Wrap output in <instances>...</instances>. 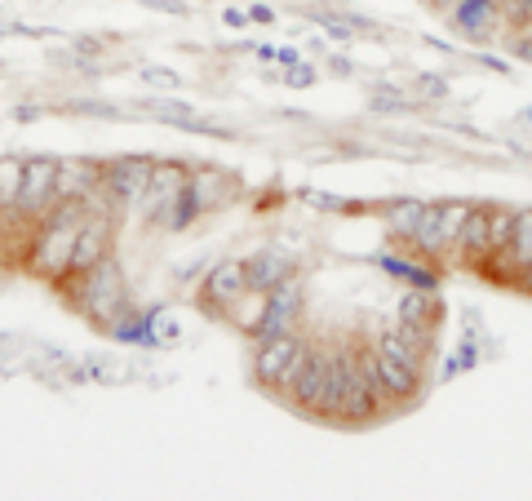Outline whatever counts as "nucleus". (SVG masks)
<instances>
[{"instance_id": "b1692460", "label": "nucleus", "mask_w": 532, "mask_h": 501, "mask_svg": "<svg viewBox=\"0 0 532 501\" xmlns=\"http://www.w3.org/2000/svg\"><path fill=\"white\" fill-rule=\"evenodd\" d=\"M18 187H23V156H0V209L14 213Z\"/></svg>"}, {"instance_id": "ddd939ff", "label": "nucleus", "mask_w": 532, "mask_h": 501, "mask_svg": "<svg viewBox=\"0 0 532 501\" xmlns=\"http://www.w3.org/2000/svg\"><path fill=\"white\" fill-rule=\"evenodd\" d=\"M298 271V258L284 249H258L249 262H244V280H249L253 293H271L280 280H289V275Z\"/></svg>"}, {"instance_id": "c03bdc74", "label": "nucleus", "mask_w": 532, "mask_h": 501, "mask_svg": "<svg viewBox=\"0 0 532 501\" xmlns=\"http://www.w3.org/2000/svg\"><path fill=\"white\" fill-rule=\"evenodd\" d=\"M9 222H14V213H9V209H0V240H5V231H9Z\"/></svg>"}, {"instance_id": "58836bf2", "label": "nucleus", "mask_w": 532, "mask_h": 501, "mask_svg": "<svg viewBox=\"0 0 532 501\" xmlns=\"http://www.w3.org/2000/svg\"><path fill=\"white\" fill-rule=\"evenodd\" d=\"M76 54H102V40H89V36H80V40H76Z\"/></svg>"}, {"instance_id": "de8ad7c7", "label": "nucleus", "mask_w": 532, "mask_h": 501, "mask_svg": "<svg viewBox=\"0 0 532 501\" xmlns=\"http://www.w3.org/2000/svg\"><path fill=\"white\" fill-rule=\"evenodd\" d=\"M426 5H431V9H453L457 0H426Z\"/></svg>"}, {"instance_id": "393cba45", "label": "nucleus", "mask_w": 532, "mask_h": 501, "mask_svg": "<svg viewBox=\"0 0 532 501\" xmlns=\"http://www.w3.org/2000/svg\"><path fill=\"white\" fill-rule=\"evenodd\" d=\"M515 235V209H488V253H506Z\"/></svg>"}, {"instance_id": "6e6552de", "label": "nucleus", "mask_w": 532, "mask_h": 501, "mask_svg": "<svg viewBox=\"0 0 532 501\" xmlns=\"http://www.w3.org/2000/svg\"><path fill=\"white\" fill-rule=\"evenodd\" d=\"M191 182V169L187 165H178V160H165V165H156L151 169V182H147V191H142V200H138V213L156 227L160 218H165V209H169V200L178 196L182 187Z\"/></svg>"}, {"instance_id": "a878e982", "label": "nucleus", "mask_w": 532, "mask_h": 501, "mask_svg": "<svg viewBox=\"0 0 532 501\" xmlns=\"http://www.w3.org/2000/svg\"><path fill=\"white\" fill-rule=\"evenodd\" d=\"M368 107L373 111H408L413 107V102H408V94H399V89H391V85H382V89H373V94H368Z\"/></svg>"}, {"instance_id": "1a4fd4ad", "label": "nucleus", "mask_w": 532, "mask_h": 501, "mask_svg": "<svg viewBox=\"0 0 532 501\" xmlns=\"http://www.w3.org/2000/svg\"><path fill=\"white\" fill-rule=\"evenodd\" d=\"M244 293H249V280H244V262L240 258L218 262V267L204 275V284H200V302H204V311H213V315H227L231 302L244 298Z\"/></svg>"}, {"instance_id": "5701e85b", "label": "nucleus", "mask_w": 532, "mask_h": 501, "mask_svg": "<svg viewBox=\"0 0 532 501\" xmlns=\"http://www.w3.org/2000/svg\"><path fill=\"white\" fill-rule=\"evenodd\" d=\"M377 267L391 271L395 280H408V289H435L439 293V275L431 267H417V262H404V258H377Z\"/></svg>"}, {"instance_id": "4c0bfd02", "label": "nucleus", "mask_w": 532, "mask_h": 501, "mask_svg": "<svg viewBox=\"0 0 532 501\" xmlns=\"http://www.w3.org/2000/svg\"><path fill=\"white\" fill-rule=\"evenodd\" d=\"M249 18H253V23H271L275 9L271 5H249Z\"/></svg>"}, {"instance_id": "2f4dec72", "label": "nucleus", "mask_w": 532, "mask_h": 501, "mask_svg": "<svg viewBox=\"0 0 532 501\" xmlns=\"http://www.w3.org/2000/svg\"><path fill=\"white\" fill-rule=\"evenodd\" d=\"M142 80H147V85H160V89H178L182 85V76H173L169 67H147V71H142Z\"/></svg>"}, {"instance_id": "6ab92c4d", "label": "nucleus", "mask_w": 532, "mask_h": 501, "mask_svg": "<svg viewBox=\"0 0 532 501\" xmlns=\"http://www.w3.org/2000/svg\"><path fill=\"white\" fill-rule=\"evenodd\" d=\"M191 187H196V196L204 204V213L209 209H218V204H227L235 196V178H227V173H218V169H200V173H191Z\"/></svg>"}, {"instance_id": "ea45409f", "label": "nucleus", "mask_w": 532, "mask_h": 501, "mask_svg": "<svg viewBox=\"0 0 532 501\" xmlns=\"http://www.w3.org/2000/svg\"><path fill=\"white\" fill-rule=\"evenodd\" d=\"M222 23H227V27H244V23H249V14H244V9H227V14H222Z\"/></svg>"}, {"instance_id": "a211bd4d", "label": "nucleus", "mask_w": 532, "mask_h": 501, "mask_svg": "<svg viewBox=\"0 0 532 501\" xmlns=\"http://www.w3.org/2000/svg\"><path fill=\"white\" fill-rule=\"evenodd\" d=\"M453 249H462L470 262H484L488 258V213L484 209H470L466 213V227L457 231Z\"/></svg>"}, {"instance_id": "f03ea898", "label": "nucleus", "mask_w": 532, "mask_h": 501, "mask_svg": "<svg viewBox=\"0 0 532 501\" xmlns=\"http://www.w3.org/2000/svg\"><path fill=\"white\" fill-rule=\"evenodd\" d=\"M58 289L67 293V302L76 306L80 315H89V320L102 324V329H111V324H116L120 315L133 306L125 267H120L111 253L98 262V267H89L85 275H71V280H63Z\"/></svg>"}, {"instance_id": "4468645a", "label": "nucleus", "mask_w": 532, "mask_h": 501, "mask_svg": "<svg viewBox=\"0 0 532 501\" xmlns=\"http://www.w3.org/2000/svg\"><path fill=\"white\" fill-rule=\"evenodd\" d=\"M98 160H85V156H67L58 160V178H54V191L58 200H85L89 191L98 187Z\"/></svg>"}, {"instance_id": "37998d69", "label": "nucleus", "mask_w": 532, "mask_h": 501, "mask_svg": "<svg viewBox=\"0 0 532 501\" xmlns=\"http://www.w3.org/2000/svg\"><path fill=\"white\" fill-rule=\"evenodd\" d=\"M40 116V107H18L14 111V120H36Z\"/></svg>"}, {"instance_id": "c85d7f7f", "label": "nucleus", "mask_w": 532, "mask_h": 501, "mask_svg": "<svg viewBox=\"0 0 532 501\" xmlns=\"http://www.w3.org/2000/svg\"><path fill=\"white\" fill-rule=\"evenodd\" d=\"M497 9L510 18L515 27H532V0H497Z\"/></svg>"}, {"instance_id": "c756f323", "label": "nucleus", "mask_w": 532, "mask_h": 501, "mask_svg": "<svg viewBox=\"0 0 532 501\" xmlns=\"http://www.w3.org/2000/svg\"><path fill=\"white\" fill-rule=\"evenodd\" d=\"M466 213H470V204H444V231H448V249H453L457 231L466 227Z\"/></svg>"}, {"instance_id": "9d476101", "label": "nucleus", "mask_w": 532, "mask_h": 501, "mask_svg": "<svg viewBox=\"0 0 532 501\" xmlns=\"http://www.w3.org/2000/svg\"><path fill=\"white\" fill-rule=\"evenodd\" d=\"M351 386H355V351L351 346H337L333 360H329V382H324V395H320V404H315V417L337 422L346 395H351Z\"/></svg>"}, {"instance_id": "79ce46f5", "label": "nucleus", "mask_w": 532, "mask_h": 501, "mask_svg": "<svg viewBox=\"0 0 532 501\" xmlns=\"http://www.w3.org/2000/svg\"><path fill=\"white\" fill-rule=\"evenodd\" d=\"M479 63H484L488 71H506V63H501V58H493V54H484V58H479Z\"/></svg>"}, {"instance_id": "a19ab883", "label": "nucleus", "mask_w": 532, "mask_h": 501, "mask_svg": "<svg viewBox=\"0 0 532 501\" xmlns=\"http://www.w3.org/2000/svg\"><path fill=\"white\" fill-rule=\"evenodd\" d=\"M515 54H519V58H528V63H532V36H524V40H515Z\"/></svg>"}, {"instance_id": "423d86ee", "label": "nucleus", "mask_w": 532, "mask_h": 501, "mask_svg": "<svg viewBox=\"0 0 532 501\" xmlns=\"http://www.w3.org/2000/svg\"><path fill=\"white\" fill-rule=\"evenodd\" d=\"M111 244H116V218H111V213H89L85 227L76 235V244H71L67 280L71 275H85L89 267H98V262L111 253Z\"/></svg>"}, {"instance_id": "bb28decb", "label": "nucleus", "mask_w": 532, "mask_h": 501, "mask_svg": "<svg viewBox=\"0 0 532 501\" xmlns=\"http://www.w3.org/2000/svg\"><path fill=\"white\" fill-rule=\"evenodd\" d=\"M156 116L160 120H165V125H187V120H191V107H187V102H178V98H165V102H156Z\"/></svg>"}, {"instance_id": "49530a36", "label": "nucleus", "mask_w": 532, "mask_h": 501, "mask_svg": "<svg viewBox=\"0 0 532 501\" xmlns=\"http://www.w3.org/2000/svg\"><path fill=\"white\" fill-rule=\"evenodd\" d=\"M519 280H524V289L532 293V262H528V267H524V271H519Z\"/></svg>"}, {"instance_id": "412c9836", "label": "nucleus", "mask_w": 532, "mask_h": 501, "mask_svg": "<svg viewBox=\"0 0 532 501\" xmlns=\"http://www.w3.org/2000/svg\"><path fill=\"white\" fill-rule=\"evenodd\" d=\"M515 271H524L532 262V209H519L515 213V235H510V249L501 253Z\"/></svg>"}, {"instance_id": "72a5a7b5", "label": "nucleus", "mask_w": 532, "mask_h": 501, "mask_svg": "<svg viewBox=\"0 0 532 501\" xmlns=\"http://www.w3.org/2000/svg\"><path fill=\"white\" fill-rule=\"evenodd\" d=\"M417 94H422V98H444L448 80L444 76H417Z\"/></svg>"}, {"instance_id": "09e8293b", "label": "nucleus", "mask_w": 532, "mask_h": 501, "mask_svg": "<svg viewBox=\"0 0 532 501\" xmlns=\"http://www.w3.org/2000/svg\"><path fill=\"white\" fill-rule=\"evenodd\" d=\"M528 120H532V111H528Z\"/></svg>"}, {"instance_id": "4be33fe9", "label": "nucleus", "mask_w": 532, "mask_h": 501, "mask_svg": "<svg viewBox=\"0 0 532 501\" xmlns=\"http://www.w3.org/2000/svg\"><path fill=\"white\" fill-rule=\"evenodd\" d=\"M422 209H426L422 200H395V204H386V231H391L395 240H413Z\"/></svg>"}, {"instance_id": "f3484780", "label": "nucleus", "mask_w": 532, "mask_h": 501, "mask_svg": "<svg viewBox=\"0 0 532 501\" xmlns=\"http://www.w3.org/2000/svg\"><path fill=\"white\" fill-rule=\"evenodd\" d=\"M204 213V204H200V196H196V187H182L178 196L169 200V209H165V218L156 222V227H165V231H187V227H196V218Z\"/></svg>"}, {"instance_id": "c9c22d12", "label": "nucleus", "mask_w": 532, "mask_h": 501, "mask_svg": "<svg viewBox=\"0 0 532 501\" xmlns=\"http://www.w3.org/2000/svg\"><path fill=\"white\" fill-rule=\"evenodd\" d=\"M302 200H306V204H320V209H346V200L324 196V191H302Z\"/></svg>"}, {"instance_id": "2eb2a0df", "label": "nucleus", "mask_w": 532, "mask_h": 501, "mask_svg": "<svg viewBox=\"0 0 532 501\" xmlns=\"http://www.w3.org/2000/svg\"><path fill=\"white\" fill-rule=\"evenodd\" d=\"M413 244L417 253H426V258H439V253L448 249V231H444V204H426L422 218H417V231H413Z\"/></svg>"}, {"instance_id": "dca6fc26", "label": "nucleus", "mask_w": 532, "mask_h": 501, "mask_svg": "<svg viewBox=\"0 0 532 501\" xmlns=\"http://www.w3.org/2000/svg\"><path fill=\"white\" fill-rule=\"evenodd\" d=\"M448 14H453V23L462 27L466 36H475V40H484L488 32H493V23H497V0H457L453 9H448Z\"/></svg>"}, {"instance_id": "f257e3e1", "label": "nucleus", "mask_w": 532, "mask_h": 501, "mask_svg": "<svg viewBox=\"0 0 532 501\" xmlns=\"http://www.w3.org/2000/svg\"><path fill=\"white\" fill-rule=\"evenodd\" d=\"M89 218V204L85 200H58L45 218L36 222V235L27 240V271L40 275L49 284H63L67 280V262H71V244H76L80 227Z\"/></svg>"}, {"instance_id": "0eeeda50", "label": "nucleus", "mask_w": 532, "mask_h": 501, "mask_svg": "<svg viewBox=\"0 0 532 501\" xmlns=\"http://www.w3.org/2000/svg\"><path fill=\"white\" fill-rule=\"evenodd\" d=\"M298 320H302V280H298V275H289V280H280L262 298V315H258V324H253V337L284 333V329H293Z\"/></svg>"}, {"instance_id": "aec40b11", "label": "nucleus", "mask_w": 532, "mask_h": 501, "mask_svg": "<svg viewBox=\"0 0 532 501\" xmlns=\"http://www.w3.org/2000/svg\"><path fill=\"white\" fill-rule=\"evenodd\" d=\"M435 315H439V298L435 289H408L404 302H399V324H426V329H435Z\"/></svg>"}, {"instance_id": "20e7f679", "label": "nucleus", "mask_w": 532, "mask_h": 501, "mask_svg": "<svg viewBox=\"0 0 532 501\" xmlns=\"http://www.w3.org/2000/svg\"><path fill=\"white\" fill-rule=\"evenodd\" d=\"M54 178H58V160L54 156H23V187H18V200H14L18 218L40 222L49 209H54V204H58Z\"/></svg>"}, {"instance_id": "a18cd8bd", "label": "nucleus", "mask_w": 532, "mask_h": 501, "mask_svg": "<svg viewBox=\"0 0 532 501\" xmlns=\"http://www.w3.org/2000/svg\"><path fill=\"white\" fill-rule=\"evenodd\" d=\"M333 71H342V76H351V71H355V67H351V63H346V58H337V54H333Z\"/></svg>"}, {"instance_id": "39448f33", "label": "nucleus", "mask_w": 532, "mask_h": 501, "mask_svg": "<svg viewBox=\"0 0 532 501\" xmlns=\"http://www.w3.org/2000/svg\"><path fill=\"white\" fill-rule=\"evenodd\" d=\"M151 169H156V160L147 156H116L98 169V187L116 200V209H138L142 191L151 182Z\"/></svg>"}, {"instance_id": "f704fd0d", "label": "nucleus", "mask_w": 532, "mask_h": 501, "mask_svg": "<svg viewBox=\"0 0 532 501\" xmlns=\"http://www.w3.org/2000/svg\"><path fill=\"white\" fill-rule=\"evenodd\" d=\"M311 80H315V71H311V67H306V63H293V71H289V76H284V85L306 89V85H311Z\"/></svg>"}, {"instance_id": "7ed1b4c3", "label": "nucleus", "mask_w": 532, "mask_h": 501, "mask_svg": "<svg viewBox=\"0 0 532 501\" xmlns=\"http://www.w3.org/2000/svg\"><path fill=\"white\" fill-rule=\"evenodd\" d=\"M377 382H382V395L386 400H413L417 395V355L413 346L404 342V333L399 329H386L382 337H377Z\"/></svg>"}, {"instance_id": "7c9ffc66", "label": "nucleus", "mask_w": 532, "mask_h": 501, "mask_svg": "<svg viewBox=\"0 0 532 501\" xmlns=\"http://www.w3.org/2000/svg\"><path fill=\"white\" fill-rule=\"evenodd\" d=\"M311 23L324 27V32H329L333 40H351V36H355V27L346 23V18H333V14H311Z\"/></svg>"}, {"instance_id": "f8f14e48", "label": "nucleus", "mask_w": 532, "mask_h": 501, "mask_svg": "<svg viewBox=\"0 0 532 501\" xmlns=\"http://www.w3.org/2000/svg\"><path fill=\"white\" fill-rule=\"evenodd\" d=\"M302 346V337L293 329L284 333H271V337H258V351H253V377H258L262 386H275L284 373V364H289V355Z\"/></svg>"}, {"instance_id": "9b49d317", "label": "nucleus", "mask_w": 532, "mask_h": 501, "mask_svg": "<svg viewBox=\"0 0 532 501\" xmlns=\"http://www.w3.org/2000/svg\"><path fill=\"white\" fill-rule=\"evenodd\" d=\"M329 360H333V346H306V360H302V373L293 382L289 400L302 408V413H315L324 395V382H329Z\"/></svg>"}, {"instance_id": "e433bc0d", "label": "nucleus", "mask_w": 532, "mask_h": 501, "mask_svg": "<svg viewBox=\"0 0 532 501\" xmlns=\"http://www.w3.org/2000/svg\"><path fill=\"white\" fill-rule=\"evenodd\" d=\"M151 9H165V14H173V18H187L191 14V5H182V0H147Z\"/></svg>"}, {"instance_id": "cd10ccee", "label": "nucleus", "mask_w": 532, "mask_h": 501, "mask_svg": "<svg viewBox=\"0 0 532 501\" xmlns=\"http://www.w3.org/2000/svg\"><path fill=\"white\" fill-rule=\"evenodd\" d=\"M302 360H306V342H302L298 351L289 355V364H284L280 382H275V391H280V395H289V391H293V382H298V373H302Z\"/></svg>"}, {"instance_id": "473e14b6", "label": "nucleus", "mask_w": 532, "mask_h": 501, "mask_svg": "<svg viewBox=\"0 0 532 501\" xmlns=\"http://www.w3.org/2000/svg\"><path fill=\"white\" fill-rule=\"evenodd\" d=\"M475 360H479V355H475V346L466 342L462 351H457V360H448V364H444V377H457V373H466V368L475 364Z\"/></svg>"}]
</instances>
